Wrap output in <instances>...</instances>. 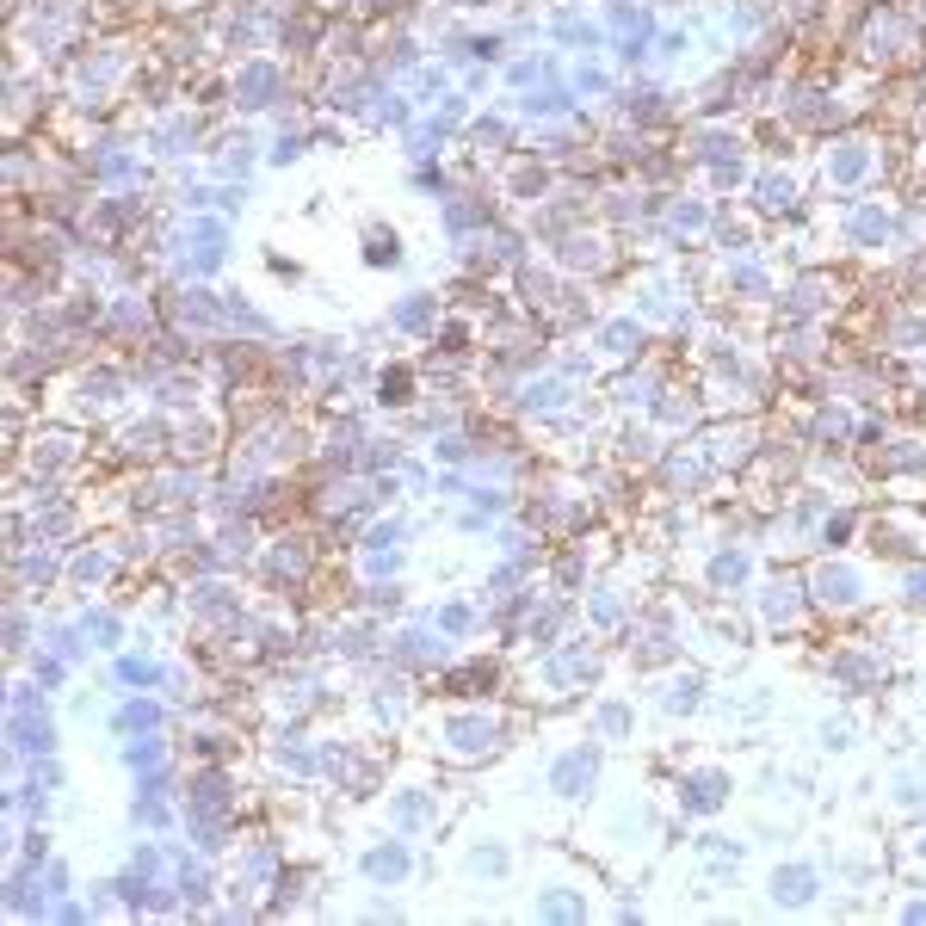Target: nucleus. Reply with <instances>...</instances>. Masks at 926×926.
Listing matches in <instances>:
<instances>
[{
  "instance_id": "f257e3e1",
  "label": "nucleus",
  "mask_w": 926,
  "mask_h": 926,
  "mask_svg": "<svg viewBox=\"0 0 926 926\" xmlns=\"http://www.w3.org/2000/svg\"><path fill=\"white\" fill-rule=\"evenodd\" d=\"M439 735H445V754H457V760H488L501 747V723L494 717H451Z\"/></svg>"
},
{
  "instance_id": "f03ea898",
  "label": "nucleus",
  "mask_w": 926,
  "mask_h": 926,
  "mask_svg": "<svg viewBox=\"0 0 926 926\" xmlns=\"http://www.w3.org/2000/svg\"><path fill=\"white\" fill-rule=\"evenodd\" d=\"M593 778H599V754H593V747H575V754H562V760H556L550 785H556V797H587V791H593Z\"/></svg>"
},
{
  "instance_id": "7ed1b4c3",
  "label": "nucleus",
  "mask_w": 926,
  "mask_h": 926,
  "mask_svg": "<svg viewBox=\"0 0 926 926\" xmlns=\"http://www.w3.org/2000/svg\"><path fill=\"white\" fill-rule=\"evenodd\" d=\"M809 599H815V605H828V612H846V605H859L865 593H859V575H852V568H822Z\"/></svg>"
},
{
  "instance_id": "20e7f679",
  "label": "nucleus",
  "mask_w": 926,
  "mask_h": 926,
  "mask_svg": "<svg viewBox=\"0 0 926 926\" xmlns=\"http://www.w3.org/2000/svg\"><path fill=\"white\" fill-rule=\"evenodd\" d=\"M359 865H365V877H371V883H402L414 859H408V846H402V840H383V846H371V852H365Z\"/></svg>"
},
{
  "instance_id": "39448f33",
  "label": "nucleus",
  "mask_w": 926,
  "mask_h": 926,
  "mask_svg": "<svg viewBox=\"0 0 926 926\" xmlns=\"http://www.w3.org/2000/svg\"><path fill=\"white\" fill-rule=\"evenodd\" d=\"M772 896H778V902H791V908H797V902H809V896H815V871H809V865L772 871Z\"/></svg>"
},
{
  "instance_id": "423d86ee",
  "label": "nucleus",
  "mask_w": 926,
  "mask_h": 926,
  "mask_svg": "<svg viewBox=\"0 0 926 926\" xmlns=\"http://www.w3.org/2000/svg\"><path fill=\"white\" fill-rule=\"evenodd\" d=\"M723 785H729L723 772H692L680 803H686V809H717V803H723Z\"/></svg>"
},
{
  "instance_id": "0eeeda50",
  "label": "nucleus",
  "mask_w": 926,
  "mask_h": 926,
  "mask_svg": "<svg viewBox=\"0 0 926 926\" xmlns=\"http://www.w3.org/2000/svg\"><path fill=\"white\" fill-rule=\"evenodd\" d=\"M155 723H161L155 704H124V710H118V729H155Z\"/></svg>"
},
{
  "instance_id": "6e6552de",
  "label": "nucleus",
  "mask_w": 926,
  "mask_h": 926,
  "mask_svg": "<svg viewBox=\"0 0 926 926\" xmlns=\"http://www.w3.org/2000/svg\"><path fill=\"white\" fill-rule=\"evenodd\" d=\"M161 754H167V747H161L155 735H142V741H130V747H124V760H130V766H155Z\"/></svg>"
},
{
  "instance_id": "1a4fd4ad",
  "label": "nucleus",
  "mask_w": 926,
  "mask_h": 926,
  "mask_svg": "<svg viewBox=\"0 0 926 926\" xmlns=\"http://www.w3.org/2000/svg\"><path fill=\"white\" fill-rule=\"evenodd\" d=\"M791 605H797V599H791V587H785V593L772 587V593H766V618H772V624H785V618H791Z\"/></svg>"
},
{
  "instance_id": "9d476101",
  "label": "nucleus",
  "mask_w": 926,
  "mask_h": 926,
  "mask_svg": "<svg viewBox=\"0 0 926 926\" xmlns=\"http://www.w3.org/2000/svg\"><path fill=\"white\" fill-rule=\"evenodd\" d=\"M50 896H68V865H50Z\"/></svg>"
},
{
  "instance_id": "9b49d317",
  "label": "nucleus",
  "mask_w": 926,
  "mask_h": 926,
  "mask_svg": "<svg viewBox=\"0 0 926 926\" xmlns=\"http://www.w3.org/2000/svg\"><path fill=\"white\" fill-rule=\"evenodd\" d=\"M908 605H926V575H914V581H908Z\"/></svg>"
},
{
  "instance_id": "f8f14e48",
  "label": "nucleus",
  "mask_w": 926,
  "mask_h": 926,
  "mask_svg": "<svg viewBox=\"0 0 926 926\" xmlns=\"http://www.w3.org/2000/svg\"><path fill=\"white\" fill-rule=\"evenodd\" d=\"M920 852H926V840H920Z\"/></svg>"
}]
</instances>
